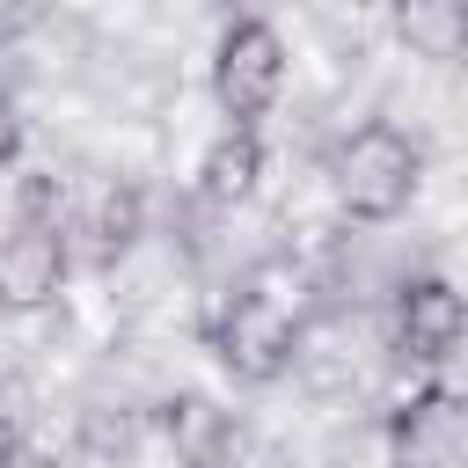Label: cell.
I'll use <instances>...</instances> for the list:
<instances>
[{"instance_id":"obj_2","label":"cell","mask_w":468,"mask_h":468,"mask_svg":"<svg viewBox=\"0 0 468 468\" xmlns=\"http://www.w3.org/2000/svg\"><path fill=\"white\" fill-rule=\"evenodd\" d=\"M205 351L241 388H271L300 366V307L271 278H241L205 307Z\"/></svg>"},{"instance_id":"obj_12","label":"cell","mask_w":468,"mask_h":468,"mask_svg":"<svg viewBox=\"0 0 468 468\" xmlns=\"http://www.w3.org/2000/svg\"><path fill=\"white\" fill-rule=\"evenodd\" d=\"M22 161V102L0 88V168H15Z\"/></svg>"},{"instance_id":"obj_3","label":"cell","mask_w":468,"mask_h":468,"mask_svg":"<svg viewBox=\"0 0 468 468\" xmlns=\"http://www.w3.org/2000/svg\"><path fill=\"white\" fill-rule=\"evenodd\" d=\"M329 190H336L344 219L388 227V219H402V212L417 205V190H424V146H417L402 124L366 117L358 132L336 139V154H329Z\"/></svg>"},{"instance_id":"obj_10","label":"cell","mask_w":468,"mask_h":468,"mask_svg":"<svg viewBox=\"0 0 468 468\" xmlns=\"http://www.w3.org/2000/svg\"><path fill=\"white\" fill-rule=\"evenodd\" d=\"M388 15H395L410 51H424V58H453L461 51V0H395Z\"/></svg>"},{"instance_id":"obj_7","label":"cell","mask_w":468,"mask_h":468,"mask_svg":"<svg viewBox=\"0 0 468 468\" xmlns=\"http://www.w3.org/2000/svg\"><path fill=\"white\" fill-rule=\"evenodd\" d=\"M146 424H154V439L168 446L176 468H241V453H249V424L234 410H219L212 395H197V388L161 395L146 410Z\"/></svg>"},{"instance_id":"obj_13","label":"cell","mask_w":468,"mask_h":468,"mask_svg":"<svg viewBox=\"0 0 468 468\" xmlns=\"http://www.w3.org/2000/svg\"><path fill=\"white\" fill-rule=\"evenodd\" d=\"M351 7H395V0H351Z\"/></svg>"},{"instance_id":"obj_14","label":"cell","mask_w":468,"mask_h":468,"mask_svg":"<svg viewBox=\"0 0 468 468\" xmlns=\"http://www.w3.org/2000/svg\"><path fill=\"white\" fill-rule=\"evenodd\" d=\"M205 7H234V0H205Z\"/></svg>"},{"instance_id":"obj_5","label":"cell","mask_w":468,"mask_h":468,"mask_svg":"<svg viewBox=\"0 0 468 468\" xmlns=\"http://www.w3.org/2000/svg\"><path fill=\"white\" fill-rule=\"evenodd\" d=\"M388 468H468V402L446 373H424L388 410Z\"/></svg>"},{"instance_id":"obj_11","label":"cell","mask_w":468,"mask_h":468,"mask_svg":"<svg viewBox=\"0 0 468 468\" xmlns=\"http://www.w3.org/2000/svg\"><path fill=\"white\" fill-rule=\"evenodd\" d=\"M51 7H58V0H0V44H22L29 29H44Z\"/></svg>"},{"instance_id":"obj_8","label":"cell","mask_w":468,"mask_h":468,"mask_svg":"<svg viewBox=\"0 0 468 468\" xmlns=\"http://www.w3.org/2000/svg\"><path fill=\"white\" fill-rule=\"evenodd\" d=\"M146 234V190L139 183H102L88 197V212L73 219V263L88 271H117Z\"/></svg>"},{"instance_id":"obj_1","label":"cell","mask_w":468,"mask_h":468,"mask_svg":"<svg viewBox=\"0 0 468 468\" xmlns=\"http://www.w3.org/2000/svg\"><path fill=\"white\" fill-rule=\"evenodd\" d=\"M73 278V205L58 176H22L15 183V212L0 234V314H44L58 307Z\"/></svg>"},{"instance_id":"obj_4","label":"cell","mask_w":468,"mask_h":468,"mask_svg":"<svg viewBox=\"0 0 468 468\" xmlns=\"http://www.w3.org/2000/svg\"><path fill=\"white\" fill-rule=\"evenodd\" d=\"M285 95V37L271 15H227L219 44H212V102L227 124L263 132V117Z\"/></svg>"},{"instance_id":"obj_6","label":"cell","mask_w":468,"mask_h":468,"mask_svg":"<svg viewBox=\"0 0 468 468\" xmlns=\"http://www.w3.org/2000/svg\"><path fill=\"white\" fill-rule=\"evenodd\" d=\"M461 336H468V307H461L453 278L417 271V278H402V285H395L388 344H395V358H402V366H417V373H446V366L461 358Z\"/></svg>"},{"instance_id":"obj_9","label":"cell","mask_w":468,"mask_h":468,"mask_svg":"<svg viewBox=\"0 0 468 468\" xmlns=\"http://www.w3.org/2000/svg\"><path fill=\"white\" fill-rule=\"evenodd\" d=\"M263 168H271V154H263V132H249V124H227V132H219V139L197 154V197H205V205H241V197H256Z\"/></svg>"}]
</instances>
